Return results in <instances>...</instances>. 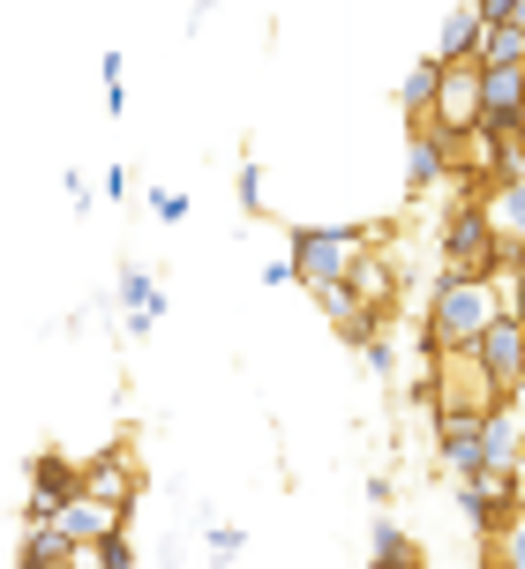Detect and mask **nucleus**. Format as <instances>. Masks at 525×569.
Listing matches in <instances>:
<instances>
[{"mask_svg":"<svg viewBox=\"0 0 525 569\" xmlns=\"http://www.w3.org/2000/svg\"><path fill=\"white\" fill-rule=\"evenodd\" d=\"M503 308H511L503 284L436 270V292H428V315H420V368H443L450 352H473V338H481Z\"/></svg>","mask_w":525,"mask_h":569,"instance_id":"1","label":"nucleus"},{"mask_svg":"<svg viewBox=\"0 0 525 569\" xmlns=\"http://www.w3.org/2000/svg\"><path fill=\"white\" fill-rule=\"evenodd\" d=\"M466 368H473V398L488 405V412L518 405V390H525V315L503 308L496 322H488V330L473 338Z\"/></svg>","mask_w":525,"mask_h":569,"instance_id":"2","label":"nucleus"},{"mask_svg":"<svg viewBox=\"0 0 525 569\" xmlns=\"http://www.w3.org/2000/svg\"><path fill=\"white\" fill-rule=\"evenodd\" d=\"M368 240H383V226H293V232H286L293 278L308 284V292H316V284H338Z\"/></svg>","mask_w":525,"mask_h":569,"instance_id":"3","label":"nucleus"},{"mask_svg":"<svg viewBox=\"0 0 525 569\" xmlns=\"http://www.w3.org/2000/svg\"><path fill=\"white\" fill-rule=\"evenodd\" d=\"M458 510H466V525H473V540H481V547L503 540V532L525 517L518 472H466V480H458Z\"/></svg>","mask_w":525,"mask_h":569,"instance_id":"4","label":"nucleus"},{"mask_svg":"<svg viewBox=\"0 0 525 569\" xmlns=\"http://www.w3.org/2000/svg\"><path fill=\"white\" fill-rule=\"evenodd\" d=\"M481 420H488V405H473V398H443L436 405V465L450 472V480L481 472Z\"/></svg>","mask_w":525,"mask_h":569,"instance_id":"5","label":"nucleus"},{"mask_svg":"<svg viewBox=\"0 0 525 569\" xmlns=\"http://www.w3.org/2000/svg\"><path fill=\"white\" fill-rule=\"evenodd\" d=\"M450 166H458V128H436V120H420V128H406V196H436L443 180H450Z\"/></svg>","mask_w":525,"mask_h":569,"instance_id":"6","label":"nucleus"},{"mask_svg":"<svg viewBox=\"0 0 525 569\" xmlns=\"http://www.w3.org/2000/svg\"><path fill=\"white\" fill-rule=\"evenodd\" d=\"M76 495H83V465H76V457L68 450H38L30 457V525H46V517L60 510V502H76Z\"/></svg>","mask_w":525,"mask_h":569,"instance_id":"7","label":"nucleus"},{"mask_svg":"<svg viewBox=\"0 0 525 569\" xmlns=\"http://www.w3.org/2000/svg\"><path fill=\"white\" fill-rule=\"evenodd\" d=\"M113 308H120V330H128V338H150V330H158V315H166V292H158V278H150L143 262H120Z\"/></svg>","mask_w":525,"mask_h":569,"instance_id":"8","label":"nucleus"},{"mask_svg":"<svg viewBox=\"0 0 525 569\" xmlns=\"http://www.w3.org/2000/svg\"><path fill=\"white\" fill-rule=\"evenodd\" d=\"M83 495H98L106 510H120V517H136V495H143V472L128 465V450H98L83 465Z\"/></svg>","mask_w":525,"mask_h":569,"instance_id":"9","label":"nucleus"},{"mask_svg":"<svg viewBox=\"0 0 525 569\" xmlns=\"http://www.w3.org/2000/svg\"><path fill=\"white\" fill-rule=\"evenodd\" d=\"M481 120V60H450L443 68V90H436V128H458L466 136Z\"/></svg>","mask_w":525,"mask_h":569,"instance_id":"10","label":"nucleus"},{"mask_svg":"<svg viewBox=\"0 0 525 569\" xmlns=\"http://www.w3.org/2000/svg\"><path fill=\"white\" fill-rule=\"evenodd\" d=\"M53 525H60V532H68L76 547H98L106 532H120L128 517H120V510H106L98 495H76V502H60V510H53Z\"/></svg>","mask_w":525,"mask_h":569,"instance_id":"11","label":"nucleus"},{"mask_svg":"<svg viewBox=\"0 0 525 569\" xmlns=\"http://www.w3.org/2000/svg\"><path fill=\"white\" fill-rule=\"evenodd\" d=\"M443 68L450 60H413L406 68V83H398V113H406V128H420V120H436V90H443Z\"/></svg>","mask_w":525,"mask_h":569,"instance_id":"12","label":"nucleus"},{"mask_svg":"<svg viewBox=\"0 0 525 569\" xmlns=\"http://www.w3.org/2000/svg\"><path fill=\"white\" fill-rule=\"evenodd\" d=\"M518 450H525V427L511 420V405L481 420V472H518Z\"/></svg>","mask_w":525,"mask_h":569,"instance_id":"13","label":"nucleus"},{"mask_svg":"<svg viewBox=\"0 0 525 569\" xmlns=\"http://www.w3.org/2000/svg\"><path fill=\"white\" fill-rule=\"evenodd\" d=\"M346 284H353V292H360V300H368L376 315H390V300H398V270H390V262H383L376 248H360V256H353Z\"/></svg>","mask_w":525,"mask_h":569,"instance_id":"14","label":"nucleus"},{"mask_svg":"<svg viewBox=\"0 0 525 569\" xmlns=\"http://www.w3.org/2000/svg\"><path fill=\"white\" fill-rule=\"evenodd\" d=\"M481 8H473V0H458V8H450V16H443V30H436V60H473L481 53Z\"/></svg>","mask_w":525,"mask_h":569,"instance_id":"15","label":"nucleus"},{"mask_svg":"<svg viewBox=\"0 0 525 569\" xmlns=\"http://www.w3.org/2000/svg\"><path fill=\"white\" fill-rule=\"evenodd\" d=\"M368 562H428V547L413 540L390 510H376V532H368Z\"/></svg>","mask_w":525,"mask_h":569,"instance_id":"16","label":"nucleus"},{"mask_svg":"<svg viewBox=\"0 0 525 569\" xmlns=\"http://www.w3.org/2000/svg\"><path fill=\"white\" fill-rule=\"evenodd\" d=\"M473 60H481V68H525V30L518 23H488Z\"/></svg>","mask_w":525,"mask_h":569,"instance_id":"17","label":"nucleus"},{"mask_svg":"<svg viewBox=\"0 0 525 569\" xmlns=\"http://www.w3.org/2000/svg\"><path fill=\"white\" fill-rule=\"evenodd\" d=\"M68 555H76V540L60 532L53 517H46V525H30V532H23V547H16V562H68Z\"/></svg>","mask_w":525,"mask_h":569,"instance_id":"18","label":"nucleus"},{"mask_svg":"<svg viewBox=\"0 0 525 569\" xmlns=\"http://www.w3.org/2000/svg\"><path fill=\"white\" fill-rule=\"evenodd\" d=\"M204 547H210V569H234V562H240V547H248V532H240V525H210Z\"/></svg>","mask_w":525,"mask_h":569,"instance_id":"19","label":"nucleus"},{"mask_svg":"<svg viewBox=\"0 0 525 569\" xmlns=\"http://www.w3.org/2000/svg\"><path fill=\"white\" fill-rule=\"evenodd\" d=\"M316 308L330 315V322H346V315H360V308H368V300H360V292H353V284L338 278V284H316Z\"/></svg>","mask_w":525,"mask_h":569,"instance_id":"20","label":"nucleus"},{"mask_svg":"<svg viewBox=\"0 0 525 569\" xmlns=\"http://www.w3.org/2000/svg\"><path fill=\"white\" fill-rule=\"evenodd\" d=\"M120 68H128L120 53L98 60V76H106V113H128V76H120Z\"/></svg>","mask_w":525,"mask_h":569,"instance_id":"21","label":"nucleus"},{"mask_svg":"<svg viewBox=\"0 0 525 569\" xmlns=\"http://www.w3.org/2000/svg\"><path fill=\"white\" fill-rule=\"evenodd\" d=\"M262 210V166H256V150L240 158V218H256Z\"/></svg>","mask_w":525,"mask_h":569,"instance_id":"22","label":"nucleus"},{"mask_svg":"<svg viewBox=\"0 0 525 569\" xmlns=\"http://www.w3.org/2000/svg\"><path fill=\"white\" fill-rule=\"evenodd\" d=\"M150 218H158V226H180V218H188V196H180V188H150Z\"/></svg>","mask_w":525,"mask_h":569,"instance_id":"23","label":"nucleus"},{"mask_svg":"<svg viewBox=\"0 0 525 569\" xmlns=\"http://www.w3.org/2000/svg\"><path fill=\"white\" fill-rule=\"evenodd\" d=\"M360 368L376 375V382H383V375H390V368H398V352H390V338H383V330H376V338H368V345H360Z\"/></svg>","mask_w":525,"mask_h":569,"instance_id":"24","label":"nucleus"},{"mask_svg":"<svg viewBox=\"0 0 525 569\" xmlns=\"http://www.w3.org/2000/svg\"><path fill=\"white\" fill-rule=\"evenodd\" d=\"M503 300H511V315H525V248H518V262H511V278H503Z\"/></svg>","mask_w":525,"mask_h":569,"instance_id":"25","label":"nucleus"},{"mask_svg":"<svg viewBox=\"0 0 525 569\" xmlns=\"http://www.w3.org/2000/svg\"><path fill=\"white\" fill-rule=\"evenodd\" d=\"M60 188H68V202H76V210H90V202H98V188H90V180H83V172H76V166L60 172Z\"/></svg>","mask_w":525,"mask_h":569,"instance_id":"26","label":"nucleus"},{"mask_svg":"<svg viewBox=\"0 0 525 569\" xmlns=\"http://www.w3.org/2000/svg\"><path fill=\"white\" fill-rule=\"evenodd\" d=\"M473 8H481V23H511L518 16V0H473Z\"/></svg>","mask_w":525,"mask_h":569,"instance_id":"27","label":"nucleus"},{"mask_svg":"<svg viewBox=\"0 0 525 569\" xmlns=\"http://www.w3.org/2000/svg\"><path fill=\"white\" fill-rule=\"evenodd\" d=\"M390 495H398V487L383 480V472H368V510H390Z\"/></svg>","mask_w":525,"mask_h":569,"instance_id":"28","label":"nucleus"},{"mask_svg":"<svg viewBox=\"0 0 525 569\" xmlns=\"http://www.w3.org/2000/svg\"><path fill=\"white\" fill-rule=\"evenodd\" d=\"M262 284H300V278H293V256H278V262H262Z\"/></svg>","mask_w":525,"mask_h":569,"instance_id":"29","label":"nucleus"},{"mask_svg":"<svg viewBox=\"0 0 525 569\" xmlns=\"http://www.w3.org/2000/svg\"><path fill=\"white\" fill-rule=\"evenodd\" d=\"M68 569H106V562H98V547H76V562H68Z\"/></svg>","mask_w":525,"mask_h":569,"instance_id":"30","label":"nucleus"},{"mask_svg":"<svg viewBox=\"0 0 525 569\" xmlns=\"http://www.w3.org/2000/svg\"><path fill=\"white\" fill-rule=\"evenodd\" d=\"M68 562H76V555H68ZM68 562H16V569H68Z\"/></svg>","mask_w":525,"mask_h":569,"instance_id":"31","label":"nucleus"},{"mask_svg":"<svg viewBox=\"0 0 525 569\" xmlns=\"http://www.w3.org/2000/svg\"><path fill=\"white\" fill-rule=\"evenodd\" d=\"M368 569H428V562H368Z\"/></svg>","mask_w":525,"mask_h":569,"instance_id":"32","label":"nucleus"}]
</instances>
